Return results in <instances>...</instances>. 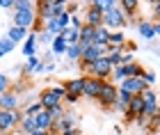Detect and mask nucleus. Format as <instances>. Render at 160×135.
<instances>
[{"label":"nucleus","mask_w":160,"mask_h":135,"mask_svg":"<svg viewBox=\"0 0 160 135\" xmlns=\"http://www.w3.org/2000/svg\"><path fill=\"white\" fill-rule=\"evenodd\" d=\"M55 39V34H50V32H46V30H41L39 34H37V41H41V44H50V41H53Z\"/></svg>","instance_id":"e433bc0d"},{"label":"nucleus","mask_w":160,"mask_h":135,"mask_svg":"<svg viewBox=\"0 0 160 135\" xmlns=\"http://www.w3.org/2000/svg\"><path fill=\"white\" fill-rule=\"evenodd\" d=\"M48 135H60V133H55V131H48Z\"/></svg>","instance_id":"603ef678"},{"label":"nucleus","mask_w":160,"mask_h":135,"mask_svg":"<svg viewBox=\"0 0 160 135\" xmlns=\"http://www.w3.org/2000/svg\"><path fill=\"white\" fill-rule=\"evenodd\" d=\"M41 110H43V105L39 103V98H37V101L28 103V105H25V108L21 110V112H23V115H30V117H34V115H37V112H41Z\"/></svg>","instance_id":"c756f323"},{"label":"nucleus","mask_w":160,"mask_h":135,"mask_svg":"<svg viewBox=\"0 0 160 135\" xmlns=\"http://www.w3.org/2000/svg\"><path fill=\"white\" fill-rule=\"evenodd\" d=\"M60 135H82V131H80L78 126H76V128H67V131H62Z\"/></svg>","instance_id":"79ce46f5"},{"label":"nucleus","mask_w":160,"mask_h":135,"mask_svg":"<svg viewBox=\"0 0 160 135\" xmlns=\"http://www.w3.org/2000/svg\"><path fill=\"white\" fill-rule=\"evenodd\" d=\"M130 98H133V94L119 87V92H117V101L112 103V110H117V112H126L128 103H130Z\"/></svg>","instance_id":"f3484780"},{"label":"nucleus","mask_w":160,"mask_h":135,"mask_svg":"<svg viewBox=\"0 0 160 135\" xmlns=\"http://www.w3.org/2000/svg\"><path fill=\"white\" fill-rule=\"evenodd\" d=\"M135 28H137V34H140L142 39H147V41L156 39V21H151V18H142Z\"/></svg>","instance_id":"9b49d317"},{"label":"nucleus","mask_w":160,"mask_h":135,"mask_svg":"<svg viewBox=\"0 0 160 135\" xmlns=\"http://www.w3.org/2000/svg\"><path fill=\"white\" fill-rule=\"evenodd\" d=\"M128 18L126 14L121 12V7H112V9L103 12V28H108V30H121V28H126Z\"/></svg>","instance_id":"f03ea898"},{"label":"nucleus","mask_w":160,"mask_h":135,"mask_svg":"<svg viewBox=\"0 0 160 135\" xmlns=\"http://www.w3.org/2000/svg\"><path fill=\"white\" fill-rule=\"evenodd\" d=\"M101 82L98 78H92V76H85V87H82V96L85 98H96L98 92H101Z\"/></svg>","instance_id":"f8f14e48"},{"label":"nucleus","mask_w":160,"mask_h":135,"mask_svg":"<svg viewBox=\"0 0 160 135\" xmlns=\"http://www.w3.org/2000/svg\"><path fill=\"white\" fill-rule=\"evenodd\" d=\"M147 2H149L151 7H153V5H158V2H160V0H147Z\"/></svg>","instance_id":"3c124183"},{"label":"nucleus","mask_w":160,"mask_h":135,"mask_svg":"<svg viewBox=\"0 0 160 135\" xmlns=\"http://www.w3.org/2000/svg\"><path fill=\"white\" fill-rule=\"evenodd\" d=\"M82 87H85V76H78V78H71V80L64 82V89L67 94H76L82 98Z\"/></svg>","instance_id":"2eb2a0df"},{"label":"nucleus","mask_w":160,"mask_h":135,"mask_svg":"<svg viewBox=\"0 0 160 135\" xmlns=\"http://www.w3.org/2000/svg\"><path fill=\"white\" fill-rule=\"evenodd\" d=\"M37 2H46V5H53L55 0H37Z\"/></svg>","instance_id":"8fccbe9b"},{"label":"nucleus","mask_w":160,"mask_h":135,"mask_svg":"<svg viewBox=\"0 0 160 135\" xmlns=\"http://www.w3.org/2000/svg\"><path fill=\"white\" fill-rule=\"evenodd\" d=\"M92 2H94V0H80V5H87V7H89Z\"/></svg>","instance_id":"09e8293b"},{"label":"nucleus","mask_w":160,"mask_h":135,"mask_svg":"<svg viewBox=\"0 0 160 135\" xmlns=\"http://www.w3.org/2000/svg\"><path fill=\"white\" fill-rule=\"evenodd\" d=\"M156 37H160V21H156Z\"/></svg>","instance_id":"de8ad7c7"},{"label":"nucleus","mask_w":160,"mask_h":135,"mask_svg":"<svg viewBox=\"0 0 160 135\" xmlns=\"http://www.w3.org/2000/svg\"><path fill=\"white\" fill-rule=\"evenodd\" d=\"M34 21H37V14L34 12H14L12 14V25L25 28V30H30L34 25Z\"/></svg>","instance_id":"1a4fd4ad"},{"label":"nucleus","mask_w":160,"mask_h":135,"mask_svg":"<svg viewBox=\"0 0 160 135\" xmlns=\"http://www.w3.org/2000/svg\"><path fill=\"white\" fill-rule=\"evenodd\" d=\"M89 7H94V9H98V12H108V9H112V7H117V5H114L112 0H94Z\"/></svg>","instance_id":"2f4dec72"},{"label":"nucleus","mask_w":160,"mask_h":135,"mask_svg":"<svg viewBox=\"0 0 160 135\" xmlns=\"http://www.w3.org/2000/svg\"><path fill=\"white\" fill-rule=\"evenodd\" d=\"M30 135H48V131H39V128H37V131H32Z\"/></svg>","instance_id":"49530a36"},{"label":"nucleus","mask_w":160,"mask_h":135,"mask_svg":"<svg viewBox=\"0 0 160 135\" xmlns=\"http://www.w3.org/2000/svg\"><path fill=\"white\" fill-rule=\"evenodd\" d=\"M62 37H64V41H67V44H78V30H73V28H67V30H62L60 32Z\"/></svg>","instance_id":"7c9ffc66"},{"label":"nucleus","mask_w":160,"mask_h":135,"mask_svg":"<svg viewBox=\"0 0 160 135\" xmlns=\"http://www.w3.org/2000/svg\"><path fill=\"white\" fill-rule=\"evenodd\" d=\"M142 110H144V101H142V94H133V98H130V103H128L126 112H130L133 117H140V115H142Z\"/></svg>","instance_id":"4be33fe9"},{"label":"nucleus","mask_w":160,"mask_h":135,"mask_svg":"<svg viewBox=\"0 0 160 135\" xmlns=\"http://www.w3.org/2000/svg\"><path fill=\"white\" fill-rule=\"evenodd\" d=\"M108 41H110V30L108 28H94V46H98V48H105L108 51Z\"/></svg>","instance_id":"a211bd4d"},{"label":"nucleus","mask_w":160,"mask_h":135,"mask_svg":"<svg viewBox=\"0 0 160 135\" xmlns=\"http://www.w3.org/2000/svg\"><path fill=\"white\" fill-rule=\"evenodd\" d=\"M78 9H80V2H69V5H67V12L71 14V16H76Z\"/></svg>","instance_id":"a19ab883"},{"label":"nucleus","mask_w":160,"mask_h":135,"mask_svg":"<svg viewBox=\"0 0 160 135\" xmlns=\"http://www.w3.org/2000/svg\"><path fill=\"white\" fill-rule=\"evenodd\" d=\"M142 101H144V110H142V115L144 117H153L156 112H160V103H158V94L153 89H147V92H142Z\"/></svg>","instance_id":"6e6552de"},{"label":"nucleus","mask_w":160,"mask_h":135,"mask_svg":"<svg viewBox=\"0 0 160 135\" xmlns=\"http://www.w3.org/2000/svg\"><path fill=\"white\" fill-rule=\"evenodd\" d=\"M82 23H85L82 18H78V16H71V25H69V28H73V30H80V28H82Z\"/></svg>","instance_id":"58836bf2"},{"label":"nucleus","mask_w":160,"mask_h":135,"mask_svg":"<svg viewBox=\"0 0 160 135\" xmlns=\"http://www.w3.org/2000/svg\"><path fill=\"white\" fill-rule=\"evenodd\" d=\"M2 58H5V55H2V53H0V60H2Z\"/></svg>","instance_id":"6e6d98bb"},{"label":"nucleus","mask_w":160,"mask_h":135,"mask_svg":"<svg viewBox=\"0 0 160 135\" xmlns=\"http://www.w3.org/2000/svg\"><path fill=\"white\" fill-rule=\"evenodd\" d=\"M7 37H9L14 44H18V41H23L28 37V30H25V28H18V25H12L9 32H7Z\"/></svg>","instance_id":"a878e982"},{"label":"nucleus","mask_w":160,"mask_h":135,"mask_svg":"<svg viewBox=\"0 0 160 135\" xmlns=\"http://www.w3.org/2000/svg\"><path fill=\"white\" fill-rule=\"evenodd\" d=\"M87 73H89L92 78H98V80H110V76H112V64L108 62V58L103 55V58H98L96 62H92L89 69H87Z\"/></svg>","instance_id":"20e7f679"},{"label":"nucleus","mask_w":160,"mask_h":135,"mask_svg":"<svg viewBox=\"0 0 160 135\" xmlns=\"http://www.w3.org/2000/svg\"><path fill=\"white\" fill-rule=\"evenodd\" d=\"M76 126H78L76 112H73V110H64V115H62L60 119H53V128H50V131L62 133V131H67V128H76Z\"/></svg>","instance_id":"0eeeda50"},{"label":"nucleus","mask_w":160,"mask_h":135,"mask_svg":"<svg viewBox=\"0 0 160 135\" xmlns=\"http://www.w3.org/2000/svg\"><path fill=\"white\" fill-rule=\"evenodd\" d=\"M158 128H160V124H158Z\"/></svg>","instance_id":"4d7b16f0"},{"label":"nucleus","mask_w":160,"mask_h":135,"mask_svg":"<svg viewBox=\"0 0 160 135\" xmlns=\"http://www.w3.org/2000/svg\"><path fill=\"white\" fill-rule=\"evenodd\" d=\"M112 2H114V5H119V0H112Z\"/></svg>","instance_id":"864d4df0"},{"label":"nucleus","mask_w":160,"mask_h":135,"mask_svg":"<svg viewBox=\"0 0 160 135\" xmlns=\"http://www.w3.org/2000/svg\"><path fill=\"white\" fill-rule=\"evenodd\" d=\"M21 117H23V112H21V110H0V133L16 131Z\"/></svg>","instance_id":"39448f33"},{"label":"nucleus","mask_w":160,"mask_h":135,"mask_svg":"<svg viewBox=\"0 0 160 135\" xmlns=\"http://www.w3.org/2000/svg\"><path fill=\"white\" fill-rule=\"evenodd\" d=\"M0 135H12V133H0Z\"/></svg>","instance_id":"5fc2aeb1"},{"label":"nucleus","mask_w":160,"mask_h":135,"mask_svg":"<svg viewBox=\"0 0 160 135\" xmlns=\"http://www.w3.org/2000/svg\"><path fill=\"white\" fill-rule=\"evenodd\" d=\"M32 131H37L34 117H30V115H23V117H21V122H18V126H16V133H21V135H30Z\"/></svg>","instance_id":"6ab92c4d"},{"label":"nucleus","mask_w":160,"mask_h":135,"mask_svg":"<svg viewBox=\"0 0 160 135\" xmlns=\"http://www.w3.org/2000/svg\"><path fill=\"white\" fill-rule=\"evenodd\" d=\"M123 44H126V37H123V32H121V30L110 32V41H108V46H112V48H121V51H123Z\"/></svg>","instance_id":"bb28decb"},{"label":"nucleus","mask_w":160,"mask_h":135,"mask_svg":"<svg viewBox=\"0 0 160 135\" xmlns=\"http://www.w3.org/2000/svg\"><path fill=\"white\" fill-rule=\"evenodd\" d=\"M57 18V25H60V30H67V28L71 25V14L69 12H62L60 16H55Z\"/></svg>","instance_id":"72a5a7b5"},{"label":"nucleus","mask_w":160,"mask_h":135,"mask_svg":"<svg viewBox=\"0 0 160 135\" xmlns=\"http://www.w3.org/2000/svg\"><path fill=\"white\" fill-rule=\"evenodd\" d=\"M67 41H64V37L62 34H55V39L50 41V53L53 55H64V51H67Z\"/></svg>","instance_id":"b1692460"},{"label":"nucleus","mask_w":160,"mask_h":135,"mask_svg":"<svg viewBox=\"0 0 160 135\" xmlns=\"http://www.w3.org/2000/svg\"><path fill=\"white\" fill-rule=\"evenodd\" d=\"M78 46L80 48H87V46H92L94 44V28L92 25H87V23H82V28L78 30Z\"/></svg>","instance_id":"4468645a"},{"label":"nucleus","mask_w":160,"mask_h":135,"mask_svg":"<svg viewBox=\"0 0 160 135\" xmlns=\"http://www.w3.org/2000/svg\"><path fill=\"white\" fill-rule=\"evenodd\" d=\"M135 124H137V126H144V128H147V124H149V117H144V115H140V117L135 119Z\"/></svg>","instance_id":"37998d69"},{"label":"nucleus","mask_w":160,"mask_h":135,"mask_svg":"<svg viewBox=\"0 0 160 135\" xmlns=\"http://www.w3.org/2000/svg\"><path fill=\"white\" fill-rule=\"evenodd\" d=\"M82 21H85L87 25H92V28H101V25H103V12L94 9V7H87Z\"/></svg>","instance_id":"dca6fc26"},{"label":"nucleus","mask_w":160,"mask_h":135,"mask_svg":"<svg viewBox=\"0 0 160 135\" xmlns=\"http://www.w3.org/2000/svg\"><path fill=\"white\" fill-rule=\"evenodd\" d=\"M7 89H9V76L0 71V94H5Z\"/></svg>","instance_id":"4c0bfd02"},{"label":"nucleus","mask_w":160,"mask_h":135,"mask_svg":"<svg viewBox=\"0 0 160 135\" xmlns=\"http://www.w3.org/2000/svg\"><path fill=\"white\" fill-rule=\"evenodd\" d=\"M48 115L53 117V119H60V117L64 115V105L60 103V105H53V108H48Z\"/></svg>","instance_id":"c9c22d12"},{"label":"nucleus","mask_w":160,"mask_h":135,"mask_svg":"<svg viewBox=\"0 0 160 135\" xmlns=\"http://www.w3.org/2000/svg\"><path fill=\"white\" fill-rule=\"evenodd\" d=\"M18 103H21V98L16 92L7 89L5 94H0V110H18Z\"/></svg>","instance_id":"ddd939ff"},{"label":"nucleus","mask_w":160,"mask_h":135,"mask_svg":"<svg viewBox=\"0 0 160 135\" xmlns=\"http://www.w3.org/2000/svg\"><path fill=\"white\" fill-rule=\"evenodd\" d=\"M39 64H41L39 58H37V55H32V58H28V60H25V64L21 67V71H23V73H34Z\"/></svg>","instance_id":"c85d7f7f"},{"label":"nucleus","mask_w":160,"mask_h":135,"mask_svg":"<svg viewBox=\"0 0 160 135\" xmlns=\"http://www.w3.org/2000/svg\"><path fill=\"white\" fill-rule=\"evenodd\" d=\"M117 92H119V87L114 82H110V80L101 82V92L96 96V101L101 103V108H112V103L117 101Z\"/></svg>","instance_id":"7ed1b4c3"},{"label":"nucleus","mask_w":160,"mask_h":135,"mask_svg":"<svg viewBox=\"0 0 160 135\" xmlns=\"http://www.w3.org/2000/svg\"><path fill=\"white\" fill-rule=\"evenodd\" d=\"M142 80H144V82H147V85H149V87H151V85H153V82L158 80V76H156V71H149V69H144V73H142Z\"/></svg>","instance_id":"f704fd0d"},{"label":"nucleus","mask_w":160,"mask_h":135,"mask_svg":"<svg viewBox=\"0 0 160 135\" xmlns=\"http://www.w3.org/2000/svg\"><path fill=\"white\" fill-rule=\"evenodd\" d=\"M151 9H153V18H158V21H160V2H158V5H153Z\"/></svg>","instance_id":"a18cd8bd"},{"label":"nucleus","mask_w":160,"mask_h":135,"mask_svg":"<svg viewBox=\"0 0 160 135\" xmlns=\"http://www.w3.org/2000/svg\"><path fill=\"white\" fill-rule=\"evenodd\" d=\"M62 101H67L69 105H76V103L80 101V96H76V94H64V98H62Z\"/></svg>","instance_id":"ea45409f"},{"label":"nucleus","mask_w":160,"mask_h":135,"mask_svg":"<svg viewBox=\"0 0 160 135\" xmlns=\"http://www.w3.org/2000/svg\"><path fill=\"white\" fill-rule=\"evenodd\" d=\"M80 55H82V48H80L78 44H69L67 51H64V58H67V62H78Z\"/></svg>","instance_id":"393cba45"},{"label":"nucleus","mask_w":160,"mask_h":135,"mask_svg":"<svg viewBox=\"0 0 160 135\" xmlns=\"http://www.w3.org/2000/svg\"><path fill=\"white\" fill-rule=\"evenodd\" d=\"M14 12H34V0H14Z\"/></svg>","instance_id":"cd10ccee"},{"label":"nucleus","mask_w":160,"mask_h":135,"mask_svg":"<svg viewBox=\"0 0 160 135\" xmlns=\"http://www.w3.org/2000/svg\"><path fill=\"white\" fill-rule=\"evenodd\" d=\"M64 94H67V89H64V85H53V87H46L43 92H39V103L43 105V110L53 108V105H60Z\"/></svg>","instance_id":"f257e3e1"},{"label":"nucleus","mask_w":160,"mask_h":135,"mask_svg":"<svg viewBox=\"0 0 160 135\" xmlns=\"http://www.w3.org/2000/svg\"><path fill=\"white\" fill-rule=\"evenodd\" d=\"M119 7L126 14V18H133L137 14V9H140V0H119Z\"/></svg>","instance_id":"5701e85b"},{"label":"nucleus","mask_w":160,"mask_h":135,"mask_svg":"<svg viewBox=\"0 0 160 135\" xmlns=\"http://www.w3.org/2000/svg\"><path fill=\"white\" fill-rule=\"evenodd\" d=\"M121 89H126V92H130V94H142V92H147L149 89V85L142 80V78H126L121 85H119Z\"/></svg>","instance_id":"9d476101"},{"label":"nucleus","mask_w":160,"mask_h":135,"mask_svg":"<svg viewBox=\"0 0 160 135\" xmlns=\"http://www.w3.org/2000/svg\"><path fill=\"white\" fill-rule=\"evenodd\" d=\"M0 7H2V9H12V7H14V0H0Z\"/></svg>","instance_id":"c03bdc74"},{"label":"nucleus","mask_w":160,"mask_h":135,"mask_svg":"<svg viewBox=\"0 0 160 135\" xmlns=\"http://www.w3.org/2000/svg\"><path fill=\"white\" fill-rule=\"evenodd\" d=\"M14 48H16V44H14V41H12V39L5 34V37L0 39V53H2V55H7V53H12Z\"/></svg>","instance_id":"473e14b6"},{"label":"nucleus","mask_w":160,"mask_h":135,"mask_svg":"<svg viewBox=\"0 0 160 135\" xmlns=\"http://www.w3.org/2000/svg\"><path fill=\"white\" fill-rule=\"evenodd\" d=\"M103 55H105V48H98V46H94V44H92V46L82 48V55H80L78 64H80V69H82V71H87L92 62H96L98 58H103Z\"/></svg>","instance_id":"423d86ee"},{"label":"nucleus","mask_w":160,"mask_h":135,"mask_svg":"<svg viewBox=\"0 0 160 135\" xmlns=\"http://www.w3.org/2000/svg\"><path fill=\"white\" fill-rule=\"evenodd\" d=\"M34 124H37L39 131H50L53 128V117L48 115V110H41L34 115Z\"/></svg>","instance_id":"aec40b11"},{"label":"nucleus","mask_w":160,"mask_h":135,"mask_svg":"<svg viewBox=\"0 0 160 135\" xmlns=\"http://www.w3.org/2000/svg\"><path fill=\"white\" fill-rule=\"evenodd\" d=\"M23 55H25V58L37 55V34H34V32H30V34L23 39Z\"/></svg>","instance_id":"412c9836"}]
</instances>
